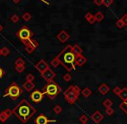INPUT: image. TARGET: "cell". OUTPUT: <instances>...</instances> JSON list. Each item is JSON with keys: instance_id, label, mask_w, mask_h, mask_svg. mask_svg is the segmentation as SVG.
<instances>
[{"instance_id": "1", "label": "cell", "mask_w": 127, "mask_h": 124, "mask_svg": "<svg viewBox=\"0 0 127 124\" xmlns=\"http://www.w3.org/2000/svg\"><path fill=\"white\" fill-rule=\"evenodd\" d=\"M35 109L26 99L21 100V102L13 109V114L23 123H26L35 114Z\"/></svg>"}, {"instance_id": "2", "label": "cell", "mask_w": 127, "mask_h": 124, "mask_svg": "<svg viewBox=\"0 0 127 124\" xmlns=\"http://www.w3.org/2000/svg\"><path fill=\"white\" fill-rule=\"evenodd\" d=\"M57 57L60 60L61 65H63L67 72H71L75 69L76 55L73 52V46L67 45V47H65L63 50L57 55Z\"/></svg>"}, {"instance_id": "3", "label": "cell", "mask_w": 127, "mask_h": 124, "mask_svg": "<svg viewBox=\"0 0 127 124\" xmlns=\"http://www.w3.org/2000/svg\"><path fill=\"white\" fill-rule=\"evenodd\" d=\"M42 92L44 95H47L49 97V99L54 100L57 96L62 92V88L57 83H55V81H50V82H48L46 84V85L42 88Z\"/></svg>"}, {"instance_id": "4", "label": "cell", "mask_w": 127, "mask_h": 124, "mask_svg": "<svg viewBox=\"0 0 127 124\" xmlns=\"http://www.w3.org/2000/svg\"><path fill=\"white\" fill-rule=\"evenodd\" d=\"M80 89L78 85H71L64 91V98L69 104H74L78 100Z\"/></svg>"}, {"instance_id": "5", "label": "cell", "mask_w": 127, "mask_h": 124, "mask_svg": "<svg viewBox=\"0 0 127 124\" xmlns=\"http://www.w3.org/2000/svg\"><path fill=\"white\" fill-rule=\"evenodd\" d=\"M23 93V90L17 85V83H12L10 86L8 87V89L6 90V92L4 94V97H9L10 99H12L13 101L17 100L20 95Z\"/></svg>"}, {"instance_id": "6", "label": "cell", "mask_w": 127, "mask_h": 124, "mask_svg": "<svg viewBox=\"0 0 127 124\" xmlns=\"http://www.w3.org/2000/svg\"><path fill=\"white\" fill-rule=\"evenodd\" d=\"M32 32L30 31V29H29L26 26L22 27L17 33V36L21 40V41L24 44L25 46L29 45L30 43V41H31V36H32Z\"/></svg>"}, {"instance_id": "7", "label": "cell", "mask_w": 127, "mask_h": 124, "mask_svg": "<svg viewBox=\"0 0 127 124\" xmlns=\"http://www.w3.org/2000/svg\"><path fill=\"white\" fill-rule=\"evenodd\" d=\"M44 94L42 91L40 90H35L33 92L30 94V99L32 100V102L35 103H39L40 102H42L43 99Z\"/></svg>"}, {"instance_id": "8", "label": "cell", "mask_w": 127, "mask_h": 124, "mask_svg": "<svg viewBox=\"0 0 127 124\" xmlns=\"http://www.w3.org/2000/svg\"><path fill=\"white\" fill-rule=\"evenodd\" d=\"M35 69H36L38 72H40V73H42V72H44L46 70H48V69L49 68V64L44 61V60L39 61L37 62V64H35Z\"/></svg>"}, {"instance_id": "9", "label": "cell", "mask_w": 127, "mask_h": 124, "mask_svg": "<svg viewBox=\"0 0 127 124\" xmlns=\"http://www.w3.org/2000/svg\"><path fill=\"white\" fill-rule=\"evenodd\" d=\"M42 77L43 78V79H45L47 82H50V81H53L55 77V73L51 70L50 68H49L48 70H46L44 72L41 73Z\"/></svg>"}, {"instance_id": "10", "label": "cell", "mask_w": 127, "mask_h": 124, "mask_svg": "<svg viewBox=\"0 0 127 124\" xmlns=\"http://www.w3.org/2000/svg\"><path fill=\"white\" fill-rule=\"evenodd\" d=\"M52 122H55V121H50V120H49L47 116L43 114L39 115L35 120V124H49V123H52Z\"/></svg>"}, {"instance_id": "11", "label": "cell", "mask_w": 127, "mask_h": 124, "mask_svg": "<svg viewBox=\"0 0 127 124\" xmlns=\"http://www.w3.org/2000/svg\"><path fill=\"white\" fill-rule=\"evenodd\" d=\"M56 38L58 39L61 42L64 43V42H66L69 38H70V35H69L67 32H66L65 30H62L58 35H57Z\"/></svg>"}, {"instance_id": "12", "label": "cell", "mask_w": 127, "mask_h": 124, "mask_svg": "<svg viewBox=\"0 0 127 124\" xmlns=\"http://www.w3.org/2000/svg\"><path fill=\"white\" fill-rule=\"evenodd\" d=\"M91 118H92V120L94 122V123L98 124V123H100L102 120L104 119V116L101 114L100 111L97 110V111H95V112H94L92 116H91Z\"/></svg>"}, {"instance_id": "13", "label": "cell", "mask_w": 127, "mask_h": 124, "mask_svg": "<svg viewBox=\"0 0 127 124\" xmlns=\"http://www.w3.org/2000/svg\"><path fill=\"white\" fill-rule=\"evenodd\" d=\"M87 62V58L84 57L82 54H79L76 55V60H75V64L78 66H82L83 65H85Z\"/></svg>"}, {"instance_id": "14", "label": "cell", "mask_w": 127, "mask_h": 124, "mask_svg": "<svg viewBox=\"0 0 127 124\" xmlns=\"http://www.w3.org/2000/svg\"><path fill=\"white\" fill-rule=\"evenodd\" d=\"M99 91L100 92L102 95H105V94H107L109 92V91H110V88H109V86L107 85V84H101L99 86Z\"/></svg>"}, {"instance_id": "15", "label": "cell", "mask_w": 127, "mask_h": 124, "mask_svg": "<svg viewBox=\"0 0 127 124\" xmlns=\"http://www.w3.org/2000/svg\"><path fill=\"white\" fill-rule=\"evenodd\" d=\"M35 84L33 82H30V81H26L24 84H23V87L24 90H26L27 91H31L32 90H34L35 88Z\"/></svg>"}, {"instance_id": "16", "label": "cell", "mask_w": 127, "mask_h": 124, "mask_svg": "<svg viewBox=\"0 0 127 124\" xmlns=\"http://www.w3.org/2000/svg\"><path fill=\"white\" fill-rule=\"evenodd\" d=\"M85 18H86V20H87V22H88L90 24H94V22H96L94 16L92 15V14H91L90 12H87V13L86 14V15H85Z\"/></svg>"}, {"instance_id": "17", "label": "cell", "mask_w": 127, "mask_h": 124, "mask_svg": "<svg viewBox=\"0 0 127 124\" xmlns=\"http://www.w3.org/2000/svg\"><path fill=\"white\" fill-rule=\"evenodd\" d=\"M119 97L123 101V102L127 100V88L126 87H124L122 90H121L120 93H119Z\"/></svg>"}, {"instance_id": "18", "label": "cell", "mask_w": 127, "mask_h": 124, "mask_svg": "<svg viewBox=\"0 0 127 124\" xmlns=\"http://www.w3.org/2000/svg\"><path fill=\"white\" fill-rule=\"evenodd\" d=\"M73 52L74 53L75 55H79V54H82V48L78 45V44H75V45L73 46Z\"/></svg>"}, {"instance_id": "19", "label": "cell", "mask_w": 127, "mask_h": 124, "mask_svg": "<svg viewBox=\"0 0 127 124\" xmlns=\"http://www.w3.org/2000/svg\"><path fill=\"white\" fill-rule=\"evenodd\" d=\"M102 104H103V106L105 108V109H108V108H112V104H113V103H112L110 99L107 98V99H105V100L103 101Z\"/></svg>"}, {"instance_id": "20", "label": "cell", "mask_w": 127, "mask_h": 124, "mask_svg": "<svg viewBox=\"0 0 127 124\" xmlns=\"http://www.w3.org/2000/svg\"><path fill=\"white\" fill-rule=\"evenodd\" d=\"M81 94L85 97H90V95L92 94V91H91L88 87H85L83 90H81Z\"/></svg>"}, {"instance_id": "21", "label": "cell", "mask_w": 127, "mask_h": 124, "mask_svg": "<svg viewBox=\"0 0 127 124\" xmlns=\"http://www.w3.org/2000/svg\"><path fill=\"white\" fill-rule=\"evenodd\" d=\"M94 17H95V21L98 22H100L102 20L104 19V15L102 14V12L99 11L94 15Z\"/></svg>"}, {"instance_id": "22", "label": "cell", "mask_w": 127, "mask_h": 124, "mask_svg": "<svg viewBox=\"0 0 127 124\" xmlns=\"http://www.w3.org/2000/svg\"><path fill=\"white\" fill-rule=\"evenodd\" d=\"M119 109L127 115V100L124 101V102H122V103L119 104Z\"/></svg>"}, {"instance_id": "23", "label": "cell", "mask_w": 127, "mask_h": 124, "mask_svg": "<svg viewBox=\"0 0 127 124\" xmlns=\"http://www.w3.org/2000/svg\"><path fill=\"white\" fill-rule=\"evenodd\" d=\"M50 64H51V65L52 66H54V67H57L59 65H61V62H60V60L58 59V57H55V58H54L53 60L51 61L50 62Z\"/></svg>"}, {"instance_id": "24", "label": "cell", "mask_w": 127, "mask_h": 124, "mask_svg": "<svg viewBox=\"0 0 127 124\" xmlns=\"http://www.w3.org/2000/svg\"><path fill=\"white\" fill-rule=\"evenodd\" d=\"M8 118L9 117L6 116L4 110L2 111V112H0V122H1V123H5V122L7 121V119H8Z\"/></svg>"}, {"instance_id": "25", "label": "cell", "mask_w": 127, "mask_h": 124, "mask_svg": "<svg viewBox=\"0 0 127 124\" xmlns=\"http://www.w3.org/2000/svg\"><path fill=\"white\" fill-rule=\"evenodd\" d=\"M35 47H33L31 44H29V45H27L25 47V50H26V52L28 53V54H31V53H33L34 50H35Z\"/></svg>"}, {"instance_id": "26", "label": "cell", "mask_w": 127, "mask_h": 124, "mask_svg": "<svg viewBox=\"0 0 127 124\" xmlns=\"http://www.w3.org/2000/svg\"><path fill=\"white\" fill-rule=\"evenodd\" d=\"M79 120H80V122L82 124H87V121H88V117H87L86 115H81V116H80V118H79Z\"/></svg>"}, {"instance_id": "27", "label": "cell", "mask_w": 127, "mask_h": 124, "mask_svg": "<svg viewBox=\"0 0 127 124\" xmlns=\"http://www.w3.org/2000/svg\"><path fill=\"white\" fill-rule=\"evenodd\" d=\"M1 53H2V55L5 57V56L9 55V54H10V49L6 47H3V48H1Z\"/></svg>"}, {"instance_id": "28", "label": "cell", "mask_w": 127, "mask_h": 124, "mask_svg": "<svg viewBox=\"0 0 127 124\" xmlns=\"http://www.w3.org/2000/svg\"><path fill=\"white\" fill-rule=\"evenodd\" d=\"M54 112L55 113V114H57V115H59V114H61V113H62V108L61 107L60 105H58V104H57V105H55V107H54Z\"/></svg>"}, {"instance_id": "29", "label": "cell", "mask_w": 127, "mask_h": 124, "mask_svg": "<svg viewBox=\"0 0 127 124\" xmlns=\"http://www.w3.org/2000/svg\"><path fill=\"white\" fill-rule=\"evenodd\" d=\"M16 65H25V61L22 59V58H18L17 61H15Z\"/></svg>"}, {"instance_id": "30", "label": "cell", "mask_w": 127, "mask_h": 124, "mask_svg": "<svg viewBox=\"0 0 127 124\" xmlns=\"http://www.w3.org/2000/svg\"><path fill=\"white\" fill-rule=\"evenodd\" d=\"M15 69L17 72L21 73V72H23L24 70H25V65H16Z\"/></svg>"}, {"instance_id": "31", "label": "cell", "mask_w": 127, "mask_h": 124, "mask_svg": "<svg viewBox=\"0 0 127 124\" xmlns=\"http://www.w3.org/2000/svg\"><path fill=\"white\" fill-rule=\"evenodd\" d=\"M113 3V0H103V5L106 8L110 7Z\"/></svg>"}, {"instance_id": "32", "label": "cell", "mask_w": 127, "mask_h": 124, "mask_svg": "<svg viewBox=\"0 0 127 124\" xmlns=\"http://www.w3.org/2000/svg\"><path fill=\"white\" fill-rule=\"evenodd\" d=\"M116 26H117L119 29H123L126 25H125L124 22H123L121 19H119V20H118L117 22H116Z\"/></svg>"}, {"instance_id": "33", "label": "cell", "mask_w": 127, "mask_h": 124, "mask_svg": "<svg viewBox=\"0 0 127 124\" xmlns=\"http://www.w3.org/2000/svg\"><path fill=\"white\" fill-rule=\"evenodd\" d=\"M23 19H24V21H26V22H28V21H30V19H31V15H30L29 12H25V13L23 15Z\"/></svg>"}, {"instance_id": "34", "label": "cell", "mask_w": 127, "mask_h": 124, "mask_svg": "<svg viewBox=\"0 0 127 124\" xmlns=\"http://www.w3.org/2000/svg\"><path fill=\"white\" fill-rule=\"evenodd\" d=\"M34 79H35V76L31 73H29L26 76V81H30V82H33Z\"/></svg>"}, {"instance_id": "35", "label": "cell", "mask_w": 127, "mask_h": 124, "mask_svg": "<svg viewBox=\"0 0 127 124\" xmlns=\"http://www.w3.org/2000/svg\"><path fill=\"white\" fill-rule=\"evenodd\" d=\"M10 20H11L12 22H15L16 23V22H17L19 21V17L17 15V14H14V15L10 17Z\"/></svg>"}, {"instance_id": "36", "label": "cell", "mask_w": 127, "mask_h": 124, "mask_svg": "<svg viewBox=\"0 0 127 124\" xmlns=\"http://www.w3.org/2000/svg\"><path fill=\"white\" fill-rule=\"evenodd\" d=\"M63 79L66 81V82H68V81H70L71 79H72V76H71L69 73H66L65 75L63 76Z\"/></svg>"}, {"instance_id": "37", "label": "cell", "mask_w": 127, "mask_h": 124, "mask_svg": "<svg viewBox=\"0 0 127 124\" xmlns=\"http://www.w3.org/2000/svg\"><path fill=\"white\" fill-rule=\"evenodd\" d=\"M5 114H6V116H8V117H10V116H12V114H13V109H6L4 110Z\"/></svg>"}, {"instance_id": "38", "label": "cell", "mask_w": 127, "mask_h": 124, "mask_svg": "<svg viewBox=\"0 0 127 124\" xmlns=\"http://www.w3.org/2000/svg\"><path fill=\"white\" fill-rule=\"evenodd\" d=\"M121 90L122 89H120L119 86H116V87H114V89L112 90V91H113V93L115 94V95L119 96V93H120V91H121Z\"/></svg>"}, {"instance_id": "39", "label": "cell", "mask_w": 127, "mask_h": 124, "mask_svg": "<svg viewBox=\"0 0 127 124\" xmlns=\"http://www.w3.org/2000/svg\"><path fill=\"white\" fill-rule=\"evenodd\" d=\"M105 113H106L108 116H112L114 113V109H112V108H108V109H105Z\"/></svg>"}, {"instance_id": "40", "label": "cell", "mask_w": 127, "mask_h": 124, "mask_svg": "<svg viewBox=\"0 0 127 124\" xmlns=\"http://www.w3.org/2000/svg\"><path fill=\"white\" fill-rule=\"evenodd\" d=\"M30 44H31L32 46H33V47H35V48H36V47H38V42L36 41H35V40H31L30 41Z\"/></svg>"}, {"instance_id": "41", "label": "cell", "mask_w": 127, "mask_h": 124, "mask_svg": "<svg viewBox=\"0 0 127 124\" xmlns=\"http://www.w3.org/2000/svg\"><path fill=\"white\" fill-rule=\"evenodd\" d=\"M94 2L97 6H100L103 4V0H94Z\"/></svg>"}, {"instance_id": "42", "label": "cell", "mask_w": 127, "mask_h": 124, "mask_svg": "<svg viewBox=\"0 0 127 124\" xmlns=\"http://www.w3.org/2000/svg\"><path fill=\"white\" fill-rule=\"evenodd\" d=\"M121 20L124 22L125 25L127 26V14H126V15H124L122 17H121Z\"/></svg>"}, {"instance_id": "43", "label": "cell", "mask_w": 127, "mask_h": 124, "mask_svg": "<svg viewBox=\"0 0 127 124\" xmlns=\"http://www.w3.org/2000/svg\"><path fill=\"white\" fill-rule=\"evenodd\" d=\"M5 74V72H4V70H3V68H1L0 67V79H2V78L3 77V75Z\"/></svg>"}, {"instance_id": "44", "label": "cell", "mask_w": 127, "mask_h": 124, "mask_svg": "<svg viewBox=\"0 0 127 124\" xmlns=\"http://www.w3.org/2000/svg\"><path fill=\"white\" fill-rule=\"evenodd\" d=\"M12 1H13L14 3H18V2L20 1V0H12Z\"/></svg>"}, {"instance_id": "45", "label": "cell", "mask_w": 127, "mask_h": 124, "mask_svg": "<svg viewBox=\"0 0 127 124\" xmlns=\"http://www.w3.org/2000/svg\"><path fill=\"white\" fill-rule=\"evenodd\" d=\"M2 30H3V26H2L1 24H0V32H1Z\"/></svg>"}, {"instance_id": "46", "label": "cell", "mask_w": 127, "mask_h": 124, "mask_svg": "<svg viewBox=\"0 0 127 124\" xmlns=\"http://www.w3.org/2000/svg\"><path fill=\"white\" fill-rule=\"evenodd\" d=\"M2 55V53H1V48H0V56Z\"/></svg>"}]
</instances>
